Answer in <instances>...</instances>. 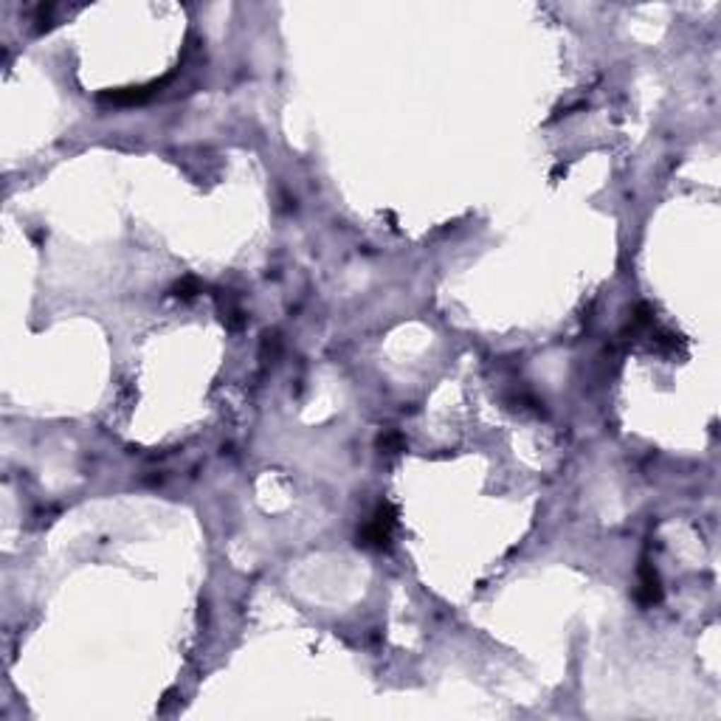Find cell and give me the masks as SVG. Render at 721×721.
I'll return each mask as SVG.
<instances>
[{"mask_svg":"<svg viewBox=\"0 0 721 721\" xmlns=\"http://www.w3.org/2000/svg\"><path fill=\"white\" fill-rule=\"evenodd\" d=\"M397 527V510L389 505V502H380L372 513V519L363 524V530L358 533V546H366V549H386L389 541H392V533Z\"/></svg>","mask_w":721,"mask_h":721,"instance_id":"6da1fadb","label":"cell"},{"mask_svg":"<svg viewBox=\"0 0 721 721\" xmlns=\"http://www.w3.org/2000/svg\"><path fill=\"white\" fill-rule=\"evenodd\" d=\"M637 600L643 606H654L662 600V586H660V578L651 566H643L640 569V586H637Z\"/></svg>","mask_w":721,"mask_h":721,"instance_id":"7a4b0ae2","label":"cell"},{"mask_svg":"<svg viewBox=\"0 0 721 721\" xmlns=\"http://www.w3.org/2000/svg\"><path fill=\"white\" fill-rule=\"evenodd\" d=\"M377 448H380L383 454H397V451L406 448V440H403V434H397V431H386V434H380Z\"/></svg>","mask_w":721,"mask_h":721,"instance_id":"3957f363","label":"cell"},{"mask_svg":"<svg viewBox=\"0 0 721 721\" xmlns=\"http://www.w3.org/2000/svg\"><path fill=\"white\" fill-rule=\"evenodd\" d=\"M203 288H200V282L197 279H192V276H186V279H180L178 285H175V296L180 299H192L194 293H200Z\"/></svg>","mask_w":721,"mask_h":721,"instance_id":"277c9868","label":"cell"}]
</instances>
